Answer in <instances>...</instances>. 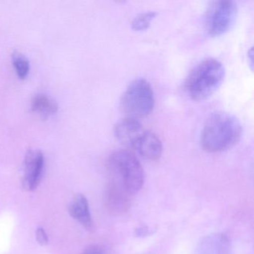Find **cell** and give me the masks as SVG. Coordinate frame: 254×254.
<instances>
[{"label": "cell", "mask_w": 254, "mask_h": 254, "mask_svg": "<svg viewBox=\"0 0 254 254\" xmlns=\"http://www.w3.org/2000/svg\"><path fill=\"white\" fill-rule=\"evenodd\" d=\"M71 216L87 230L93 228V218L87 197L81 194H77L69 205Z\"/></svg>", "instance_id": "10"}, {"label": "cell", "mask_w": 254, "mask_h": 254, "mask_svg": "<svg viewBox=\"0 0 254 254\" xmlns=\"http://www.w3.org/2000/svg\"><path fill=\"white\" fill-rule=\"evenodd\" d=\"M150 230L146 227H140L136 230V234L137 236H145L150 234Z\"/></svg>", "instance_id": "17"}, {"label": "cell", "mask_w": 254, "mask_h": 254, "mask_svg": "<svg viewBox=\"0 0 254 254\" xmlns=\"http://www.w3.org/2000/svg\"><path fill=\"white\" fill-rule=\"evenodd\" d=\"M231 243L227 235L214 233L204 236L193 254H231Z\"/></svg>", "instance_id": "9"}, {"label": "cell", "mask_w": 254, "mask_h": 254, "mask_svg": "<svg viewBox=\"0 0 254 254\" xmlns=\"http://www.w3.org/2000/svg\"><path fill=\"white\" fill-rule=\"evenodd\" d=\"M242 134V124L235 116L225 112L214 113L203 125L200 144L208 152H222L234 146Z\"/></svg>", "instance_id": "1"}, {"label": "cell", "mask_w": 254, "mask_h": 254, "mask_svg": "<svg viewBox=\"0 0 254 254\" xmlns=\"http://www.w3.org/2000/svg\"><path fill=\"white\" fill-rule=\"evenodd\" d=\"M155 105L154 90L144 78H137L129 84L120 99V108L126 117L139 119L151 114Z\"/></svg>", "instance_id": "4"}, {"label": "cell", "mask_w": 254, "mask_h": 254, "mask_svg": "<svg viewBox=\"0 0 254 254\" xmlns=\"http://www.w3.org/2000/svg\"><path fill=\"white\" fill-rule=\"evenodd\" d=\"M224 78L225 68L221 62L212 58L204 59L190 71L184 88L192 100H206L219 89Z\"/></svg>", "instance_id": "2"}, {"label": "cell", "mask_w": 254, "mask_h": 254, "mask_svg": "<svg viewBox=\"0 0 254 254\" xmlns=\"http://www.w3.org/2000/svg\"><path fill=\"white\" fill-rule=\"evenodd\" d=\"M238 6L233 0H219L208 8L205 26L209 36L215 38L230 30L237 18Z\"/></svg>", "instance_id": "5"}, {"label": "cell", "mask_w": 254, "mask_h": 254, "mask_svg": "<svg viewBox=\"0 0 254 254\" xmlns=\"http://www.w3.org/2000/svg\"><path fill=\"white\" fill-rule=\"evenodd\" d=\"M31 108L44 120L50 118L57 113L59 106L54 99L44 93H38L32 99Z\"/></svg>", "instance_id": "11"}, {"label": "cell", "mask_w": 254, "mask_h": 254, "mask_svg": "<svg viewBox=\"0 0 254 254\" xmlns=\"http://www.w3.org/2000/svg\"><path fill=\"white\" fill-rule=\"evenodd\" d=\"M36 239L40 245H46L48 244V236H47V233L42 227H39L36 230Z\"/></svg>", "instance_id": "15"}, {"label": "cell", "mask_w": 254, "mask_h": 254, "mask_svg": "<svg viewBox=\"0 0 254 254\" xmlns=\"http://www.w3.org/2000/svg\"><path fill=\"white\" fill-rule=\"evenodd\" d=\"M157 13L154 11H144L134 17L131 22V29L135 32H142L147 30L151 26Z\"/></svg>", "instance_id": "13"}, {"label": "cell", "mask_w": 254, "mask_h": 254, "mask_svg": "<svg viewBox=\"0 0 254 254\" xmlns=\"http://www.w3.org/2000/svg\"><path fill=\"white\" fill-rule=\"evenodd\" d=\"M45 159L42 151L31 149L25 156L22 184L26 191H32L39 185L44 173Z\"/></svg>", "instance_id": "6"}, {"label": "cell", "mask_w": 254, "mask_h": 254, "mask_svg": "<svg viewBox=\"0 0 254 254\" xmlns=\"http://www.w3.org/2000/svg\"><path fill=\"white\" fill-rule=\"evenodd\" d=\"M144 130L145 128L139 120L125 117L114 126V134L120 143L131 149Z\"/></svg>", "instance_id": "8"}, {"label": "cell", "mask_w": 254, "mask_h": 254, "mask_svg": "<svg viewBox=\"0 0 254 254\" xmlns=\"http://www.w3.org/2000/svg\"><path fill=\"white\" fill-rule=\"evenodd\" d=\"M141 157L148 160H157L163 154V143L154 132L145 129L133 148Z\"/></svg>", "instance_id": "7"}, {"label": "cell", "mask_w": 254, "mask_h": 254, "mask_svg": "<svg viewBox=\"0 0 254 254\" xmlns=\"http://www.w3.org/2000/svg\"><path fill=\"white\" fill-rule=\"evenodd\" d=\"M12 62L17 76L20 78H26L30 69V64L27 58L22 53H14L12 55Z\"/></svg>", "instance_id": "14"}, {"label": "cell", "mask_w": 254, "mask_h": 254, "mask_svg": "<svg viewBox=\"0 0 254 254\" xmlns=\"http://www.w3.org/2000/svg\"><path fill=\"white\" fill-rule=\"evenodd\" d=\"M127 194L122 187L112 181L108 191V200L110 206L117 210H123L128 203Z\"/></svg>", "instance_id": "12"}, {"label": "cell", "mask_w": 254, "mask_h": 254, "mask_svg": "<svg viewBox=\"0 0 254 254\" xmlns=\"http://www.w3.org/2000/svg\"><path fill=\"white\" fill-rule=\"evenodd\" d=\"M81 254H106V253L102 247L98 245H93L87 247Z\"/></svg>", "instance_id": "16"}, {"label": "cell", "mask_w": 254, "mask_h": 254, "mask_svg": "<svg viewBox=\"0 0 254 254\" xmlns=\"http://www.w3.org/2000/svg\"><path fill=\"white\" fill-rule=\"evenodd\" d=\"M113 182L120 186L129 195L142 190L145 174L140 161L132 151L118 149L113 151L108 161Z\"/></svg>", "instance_id": "3"}]
</instances>
